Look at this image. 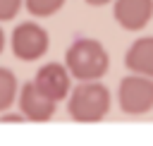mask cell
Returning a JSON list of instances; mask_svg holds the SVG:
<instances>
[{"label": "cell", "mask_w": 153, "mask_h": 146, "mask_svg": "<svg viewBox=\"0 0 153 146\" xmlns=\"http://www.w3.org/2000/svg\"><path fill=\"white\" fill-rule=\"evenodd\" d=\"M124 65L129 72L134 74H143L153 79V36L139 38L127 48L124 55Z\"/></svg>", "instance_id": "cell-8"}, {"label": "cell", "mask_w": 153, "mask_h": 146, "mask_svg": "<svg viewBox=\"0 0 153 146\" xmlns=\"http://www.w3.org/2000/svg\"><path fill=\"white\" fill-rule=\"evenodd\" d=\"M112 14L122 29L139 31L153 17V0H115Z\"/></svg>", "instance_id": "cell-6"}, {"label": "cell", "mask_w": 153, "mask_h": 146, "mask_svg": "<svg viewBox=\"0 0 153 146\" xmlns=\"http://www.w3.org/2000/svg\"><path fill=\"white\" fill-rule=\"evenodd\" d=\"M117 101L127 115H146L153 110V79L143 74L124 77L117 89Z\"/></svg>", "instance_id": "cell-3"}, {"label": "cell", "mask_w": 153, "mask_h": 146, "mask_svg": "<svg viewBox=\"0 0 153 146\" xmlns=\"http://www.w3.org/2000/svg\"><path fill=\"white\" fill-rule=\"evenodd\" d=\"M86 2H88L91 7H100V5H108L110 0H86Z\"/></svg>", "instance_id": "cell-13"}, {"label": "cell", "mask_w": 153, "mask_h": 146, "mask_svg": "<svg viewBox=\"0 0 153 146\" xmlns=\"http://www.w3.org/2000/svg\"><path fill=\"white\" fill-rule=\"evenodd\" d=\"M24 120V115H5V117H0V122H22Z\"/></svg>", "instance_id": "cell-12"}, {"label": "cell", "mask_w": 153, "mask_h": 146, "mask_svg": "<svg viewBox=\"0 0 153 146\" xmlns=\"http://www.w3.org/2000/svg\"><path fill=\"white\" fill-rule=\"evenodd\" d=\"M24 0H0V22H10L17 17Z\"/></svg>", "instance_id": "cell-11"}, {"label": "cell", "mask_w": 153, "mask_h": 146, "mask_svg": "<svg viewBox=\"0 0 153 146\" xmlns=\"http://www.w3.org/2000/svg\"><path fill=\"white\" fill-rule=\"evenodd\" d=\"M57 101L48 98L43 91H38V86L33 81H26L19 89V110L24 115V120L29 122H48L55 112Z\"/></svg>", "instance_id": "cell-5"}, {"label": "cell", "mask_w": 153, "mask_h": 146, "mask_svg": "<svg viewBox=\"0 0 153 146\" xmlns=\"http://www.w3.org/2000/svg\"><path fill=\"white\" fill-rule=\"evenodd\" d=\"M24 5L33 17H50L65 5V0H24Z\"/></svg>", "instance_id": "cell-10"}, {"label": "cell", "mask_w": 153, "mask_h": 146, "mask_svg": "<svg viewBox=\"0 0 153 146\" xmlns=\"http://www.w3.org/2000/svg\"><path fill=\"white\" fill-rule=\"evenodd\" d=\"M17 98V77L7 69L0 67V110H7Z\"/></svg>", "instance_id": "cell-9"}, {"label": "cell", "mask_w": 153, "mask_h": 146, "mask_svg": "<svg viewBox=\"0 0 153 146\" xmlns=\"http://www.w3.org/2000/svg\"><path fill=\"white\" fill-rule=\"evenodd\" d=\"M110 110V91L96 81H81L67 103V112L74 122H100Z\"/></svg>", "instance_id": "cell-2"}, {"label": "cell", "mask_w": 153, "mask_h": 146, "mask_svg": "<svg viewBox=\"0 0 153 146\" xmlns=\"http://www.w3.org/2000/svg\"><path fill=\"white\" fill-rule=\"evenodd\" d=\"M108 53L105 48L93 38H76L65 55V67L69 77L79 81H96L108 72Z\"/></svg>", "instance_id": "cell-1"}, {"label": "cell", "mask_w": 153, "mask_h": 146, "mask_svg": "<svg viewBox=\"0 0 153 146\" xmlns=\"http://www.w3.org/2000/svg\"><path fill=\"white\" fill-rule=\"evenodd\" d=\"M48 50V31L33 22H22L19 26H14L12 31V53L29 62V60H38L43 53Z\"/></svg>", "instance_id": "cell-4"}, {"label": "cell", "mask_w": 153, "mask_h": 146, "mask_svg": "<svg viewBox=\"0 0 153 146\" xmlns=\"http://www.w3.org/2000/svg\"><path fill=\"white\" fill-rule=\"evenodd\" d=\"M33 84H36L38 91H43L48 98L62 101V98L69 93V72H67V67H62V65H57V62H48V65H43V67L36 72Z\"/></svg>", "instance_id": "cell-7"}, {"label": "cell", "mask_w": 153, "mask_h": 146, "mask_svg": "<svg viewBox=\"0 0 153 146\" xmlns=\"http://www.w3.org/2000/svg\"><path fill=\"white\" fill-rule=\"evenodd\" d=\"M2 48H5V34H2V29H0V53H2Z\"/></svg>", "instance_id": "cell-14"}]
</instances>
